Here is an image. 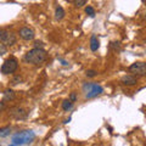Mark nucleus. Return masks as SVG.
<instances>
[{"label": "nucleus", "mask_w": 146, "mask_h": 146, "mask_svg": "<svg viewBox=\"0 0 146 146\" xmlns=\"http://www.w3.org/2000/svg\"><path fill=\"white\" fill-rule=\"evenodd\" d=\"M129 71L136 76H146V62H135L129 67Z\"/></svg>", "instance_id": "423d86ee"}, {"label": "nucleus", "mask_w": 146, "mask_h": 146, "mask_svg": "<svg viewBox=\"0 0 146 146\" xmlns=\"http://www.w3.org/2000/svg\"><path fill=\"white\" fill-rule=\"evenodd\" d=\"M13 99H15V93H13V90L6 89L5 93H4V100H5V101H10V100H13Z\"/></svg>", "instance_id": "9b49d317"}, {"label": "nucleus", "mask_w": 146, "mask_h": 146, "mask_svg": "<svg viewBox=\"0 0 146 146\" xmlns=\"http://www.w3.org/2000/svg\"><path fill=\"white\" fill-rule=\"evenodd\" d=\"M85 12L88 13L90 17H94V16H95V10H94V7H91V6L86 7V9H85Z\"/></svg>", "instance_id": "2eb2a0df"}, {"label": "nucleus", "mask_w": 146, "mask_h": 146, "mask_svg": "<svg viewBox=\"0 0 146 146\" xmlns=\"http://www.w3.org/2000/svg\"><path fill=\"white\" fill-rule=\"evenodd\" d=\"M85 1H86V0H73V3H74V5H76V6H78V7H80V6L85 5Z\"/></svg>", "instance_id": "f3484780"}, {"label": "nucleus", "mask_w": 146, "mask_h": 146, "mask_svg": "<svg viewBox=\"0 0 146 146\" xmlns=\"http://www.w3.org/2000/svg\"><path fill=\"white\" fill-rule=\"evenodd\" d=\"M99 46H100L99 39L95 35H93L91 36V39H90V49H91V51H96V50L99 49Z\"/></svg>", "instance_id": "9d476101"}, {"label": "nucleus", "mask_w": 146, "mask_h": 146, "mask_svg": "<svg viewBox=\"0 0 146 146\" xmlns=\"http://www.w3.org/2000/svg\"><path fill=\"white\" fill-rule=\"evenodd\" d=\"M0 42L5 46H12L13 44H16V35L10 31L1 29L0 31Z\"/></svg>", "instance_id": "39448f33"}, {"label": "nucleus", "mask_w": 146, "mask_h": 146, "mask_svg": "<svg viewBox=\"0 0 146 146\" xmlns=\"http://www.w3.org/2000/svg\"><path fill=\"white\" fill-rule=\"evenodd\" d=\"M145 115H146V108H145Z\"/></svg>", "instance_id": "b1692460"}, {"label": "nucleus", "mask_w": 146, "mask_h": 146, "mask_svg": "<svg viewBox=\"0 0 146 146\" xmlns=\"http://www.w3.org/2000/svg\"><path fill=\"white\" fill-rule=\"evenodd\" d=\"M85 74H86V77H89V78H93V77H95L98 74V72L95 70H88L85 72Z\"/></svg>", "instance_id": "dca6fc26"}, {"label": "nucleus", "mask_w": 146, "mask_h": 146, "mask_svg": "<svg viewBox=\"0 0 146 146\" xmlns=\"http://www.w3.org/2000/svg\"><path fill=\"white\" fill-rule=\"evenodd\" d=\"M11 134V128L10 127H4L0 129V138H6Z\"/></svg>", "instance_id": "ddd939ff"}, {"label": "nucleus", "mask_w": 146, "mask_h": 146, "mask_svg": "<svg viewBox=\"0 0 146 146\" xmlns=\"http://www.w3.org/2000/svg\"><path fill=\"white\" fill-rule=\"evenodd\" d=\"M20 36L23 40H32L34 39V32L29 28H27V27H23V28L20 29Z\"/></svg>", "instance_id": "6e6552de"}, {"label": "nucleus", "mask_w": 146, "mask_h": 146, "mask_svg": "<svg viewBox=\"0 0 146 146\" xmlns=\"http://www.w3.org/2000/svg\"><path fill=\"white\" fill-rule=\"evenodd\" d=\"M20 82H21V77H20V76H17L16 78H13V80H12V84H13V85H16V84L20 83Z\"/></svg>", "instance_id": "6ab92c4d"}, {"label": "nucleus", "mask_w": 146, "mask_h": 146, "mask_svg": "<svg viewBox=\"0 0 146 146\" xmlns=\"http://www.w3.org/2000/svg\"><path fill=\"white\" fill-rule=\"evenodd\" d=\"M73 107V102L70 101V100H65V101L62 102V108L65 110V111H68V110H71Z\"/></svg>", "instance_id": "4468645a"}, {"label": "nucleus", "mask_w": 146, "mask_h": 146, "mask_svg": "<svg viewBox=\"0 0 146 146\" xmlns=\"http://www.w3.org/2000/svg\"><path fill=\"white\" fill-rule=\"evenodd\" d=\"M83 89L85 91V98L86 99H93V98H96L98 95L100 94H102V86L101 85H99L96 83H85L84 86H83Z\"/></svg>", "instance_id": "7ed1b4c3"}, {"label": "nucleus", "mask_w": 146, "mask_h": 146, "mask_svg": "<svg viewBox=\"0 0 146 146\" xmlns=\"http://www.w3.org/2000/svg\"><path fill=\"white\" fill-rule=\"evenodd\" d=\"M122 84L124 85H128V86H131V85H135L138 83V78L135 76H131V74H128V76H124L122 78Z\"/></svg>", "instance_id": "1a4fd4ad"}, {"label": "nucleus", "mask_w": 146, "mask_h": 146, "mask_svg": "<svg viewBox=\"0 0 146 146\" xmlns=\"http://www.w3.org/2000/svg\"><path fill=\"white\" fill-rule=\"evenodd\" d=\"M35 48L43 49V43H42V42H35Z\"/></svg>", "instance_id": "412c9836"}, {"label": "nucleus", "mask_w": 146, "mask_h": 146, "mask_svg": "<svg viewBox=\"0 0 146 146\" xmlns=\"http://www.w3.org/2000/svg\"><path fill=\"white\" fill-rule=\"evenodd\" d=\"M36 135L33 130H22L12 136V144L16 146H23L32 144L35 140Z\"/></svg>", "instance_id": "f257e3e1"}, {"label": "nucleus", "mask_w": 146, "mask_h": 146, "mask_svg": "<svg viewBox=\"0 0 146 146\" xmlns=\"http://www.w3.org/2000/svg\"><path fill=\"white\" fill-rule=\"evenodd\" d=\"M48 54L44 49H39V48H34L29 50L28 52L25 55V60L26 62L32 63V65H39V63H43L46 60Z\"/></svg>", "instance_id": "f03ea898"}, {"label": "nucleus", "mask_w": 146, "mask_h": 146, "mask_svg": "<svg viewBox=\"0 0 146 146\" xmlns=\"http://www.w3.org/2000/svg\"><path fill=\"white\" fill-rule=\"evenodd\" d=\"M18 68V62L15 57H10L5 60V62L3 63L1 68H0V71H1L3 74H11V73L16 72V70Z\"/></svg>", "instance_id": "20e7f679"}, {"label": "nucleus", "mask_w": 146, "mask_h": 146, "mask_svg": "<svg viewBox=\"0 0 146 146\" xmlns=\"http://www.w3.org/2000/svg\"><path fill=\"white\" fill-rule=\"evenodd\" d=\"M77 100V95H76V93H72L71 95H70V101H72V102H74Z\"/></svg>", "instance_id": "aec40b11"}, {"label": "nucleus", "mask_w": 146, "mask_h": 146, "mask_svg": "<svg viewBox=\"0 0 146 146\" xmlns=\"http://www.w3.org/2000/svg\"><path fill=\"white\" fill-rule=\"evenodd\" d=\"M6 51H7V46H5L4 44H0V55L6 54Z\"/></svg>", "instance_id": "a211bd4d"}, {"label": "nucleus", "mask_w": 146, "mask_h": 146, "mask_svg": "<svg viewBox=\"0 0 146 146\" xmlns=\"http://www.w3.org/2000/svg\"><path fill=\"white\" fill-rule=\"evenodd\" d=\"M10 116L12 118H15V119H17V121H22V119H26L27 118L28 112L22 107H13V108L10 110Z\"/></svg>", "instance_id": "0eeeda50"}, {"label": "nucleus", "mask_w": 146, "mask_h": 146, "mask_svg": "<svg viewBox=\"0 0 146 146\" xmlns=\"http://www.w3.org/2000/svg\"><path fill=\"white\" fill-rule=\"evenodd\" d=\"M55 17H56V20H62L63 17H65V10L61 7V6H57L56 7V11H55Z\"/></svg>", "instance_id": "f8f14e48"}, {"label": "nucleus", "mask_w": 146, "mask_h": 146, "mask_svg": "<svg viewBox=\"0 0 146 146\" xmlns=\"http://www.w3.org/2000/svg\"><path fill=\"white\" fill-rule=\"evenodd\" d=\"M10 146H16V145H13V144H12V145H10Z\"/></svg>", "instance_id": "5701e85b"}, {"label": "nucleus", "mask_w": 146, "mask_h": 146, "mask_svg": "<svg viewBox=\"0 0 146 146\" xmlns=\"http://www.w3.org/2000/svg\"><path fill=\"white\" fill-rule=\"evenodd\" d=\"M111 46L112 48H119V43H111Z\"/></svg>", "instance_id": "4be33fe9"}]
</instances>
